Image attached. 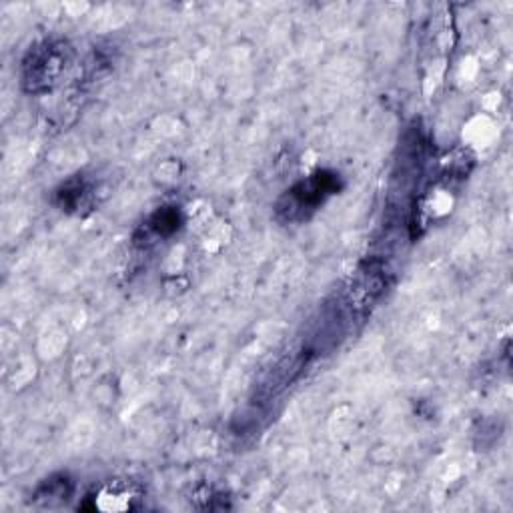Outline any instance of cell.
Listing matches in <instances>:
<instances>
[{
  "mask_svg": "<svg viewBox=\"0 0 513 513\" xmlns=\"http://www.w3.org/2000/svg\"><path fill=\"white\" fill-rule=\"evenodd\" d=\"M67 43H43L25 61V83L31 91H47L59 83L69 65Z\"/></svg>",
  "mask_w": 513,
  "mask_h": 513,
  "instance_id": "cell-1",
  "label": "cell"
},
{
  "mask_svg": "<svg viewBox=\"0 0 513 513\" xmlns=\"http://www.w3.org/2000/svg\"><path fill=\"white\" fill-rule=\"evenodd\" d=\"M337 191V177L329 173H319L305 183H299L289 193V213L313 211L327 195Z\"/></svg>",
  "mask_w": 513,
  "mask_h": 513,
  "instance_id": "cell-2",
  "label": "cell"
},
{
  "mask_svg": "<svg viewBox=\"0 0 513 513\" xmlns=\"http://www.w3.org/2000/svg\"><path fill=\"white\" fill-rule=\"evenodd\" d=\"M179 227H181V213H179V209H175V207H163V209H159V211L151 217V221H149V229H151L155 235H161V237L173 235Z\"/></svg>",
  "mask_w": 513,
  "mask_h": 513,
  "instance_id": "cell-3",
  "label": "cell"
}]
</instances>
